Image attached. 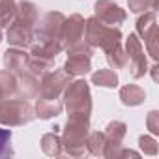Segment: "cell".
Returning a JSON list of instances; mask_svg holds the SVG:
<instances>
[{
    "label": "cell",
    "mask_w": 159,
    "mask_h": 159,
    "mask_svg": "<svg viewBox=\"0 0 159 159\" xmlns=\"http://www.w3.org/2000/svg\"><path fill=\"white\" fill-rule=\"evenodd\" d=\"M88 133H90V118L69 116L62 135V150H66L73 157H84L88 153L86 150Z\"/></svg>",
    "instance_id": "6da1fadb"
},
{
    "label": "cell",
    "mask_w": 159,
    "mask_h": 159,
    "mask_svg": "<svg viewBox=\"0 0 159 159\" xmlns=\"http://www.w3.org/2000/svg\"><path fill=\"white\" fill-rule=\"evenodd\" d=\"M83 38L90 47L103 49L105 54L122 45V32L116 26L103 25L96 17H90L84 21V36Z\"/></svg>",
    "instance_id": "7a4b0ae2"
},
{
    "label": "cell",
    "mask_w": 159,
    "mask_h": 159,
    "mask_svg": "<svg viewBox=\"0 0 159 159\" xmlns=\"http://www.w3.org/2000/svg\"><path fill=\"white\" fill-rule=\"evenodd\" d=\"M64 107L69 116H86L90 118L92 112V96L90 86L83 79L69 81L64 90Z\"/></svg>",
    "instance_id": "3957f363"
},
{
    "label": "cell",
    "mask_w": 159,
    "mask_h": 159,
    "mask_svg": "<svg viewBox=\"0 0 159 159\" xmlns=\"http://www.w3.org/2000/svg\"><path fill=\"white\" fill-rule=\"evenodd\" d=\"M34 109L25 98H13V99H2L0 101V124L10 125V127H19L34 118Z\"/></svg>",
    "instance_id": "277c9868"
},
{
    "label": "cell",
    "mask_w": 159,
    "mask_h": 159,
    "mask_svg": "<svg viewBox=\"0 0 159 159\" xmlns=\"http://www.w3.org/2000/svg\"><path fill=\"white\" fill-rule=\"evenodd\" d=\"M67 51V60L64 64V71L69 73L71 77L75 75H86L92 69V54L94 47H90L86 41H79L71 45Z\"/></svg>",
    "instance_id": "5b68a950"
},
{
    "label": "cell",
    "mask_w": 159,
    "mask_h": 159,
    "mask_svg": "<svg viewBox=\"0 0 159 159\" xmlns=\"http://www.w3.org/2000/svg\"><path fill=\"white\" fill-rule=\"evenodd\" d=\"M71 81V75L62 69H51L39 79V98L45 99H60L66 86Z\"/></svg>",
    "instance_id": "8992f818"
},
{
    "label": "cell",
    "mask_w": 159,
    "mask_h": 159,
    "mask_svg": "<svg viewBox=\"0 0 159 159\" xmlns=\"http://www.w3.org/2000/svg\"><path fill=\"white\" fill-rule=\"evenodd\" d=\"M125 56H127V64H129V73L133 79H140L148 73V62L144 56V49L140 39L137 38V34H129L125 39Z\"/></svg>",
    "instance_id": "52a82bcc"
},
{
    "label": "cell",
    "mask_w": 159,
    "mask_h": 159,
    "mask_svg": "<svg viewBox=\"0 0 159 159\" xmlns=\"http://www.w3.org/2000/svg\"><path fill=\"white\" fill-rule=\"evenodd\" d=\"M83 36H84V17L83 15L73 13V15L64 19L62 28H60V36H58L62 49H69L71 45L83 41Z\"/></svg>",
    "instance_id": "ba28073f"
},
{
    "label": "cell",
    "mask_w": 159,
    "mask_h": 159,
    "mask_svg": "<svg viewBox=\"0 0 159 159\" xmlns=\"http://www.w3.org/2000/svg\"><path fill=\"white\" fill-rule=\"evenodd\" d=\"M137 32L139 36L146 41L148 52L153 60H157V15L155 11H146L142 17H139L137 21Z\"/></svg>",
    "instance_id": "9c48e42d"
},
{
    "label": "cell",
    "mask_w": 159,
    "mask_h": 159,
    "mask_svg": "<svg viewBox=\"0 0 159 159\" xmlns=\"http://www.w3.org/2000/svg\"><path fill=\"white\" fill-rule=\"evenodd\" d=\"M94 13H96V19L101 21L103 25H109V26H120L125 23V11L114 4L112 0H98L94 4Z\"/></svg>",
    "instance_id": "30bf717a"
},
{
    "label": "cell",
    "mask_w": 159,
    "mask_h": 159,
    "mask_svg": "<svg viewBox=\"0 0 159 159\" xmlns=\"http://www.w3.org/2000/svg\"><path fill=\"white\" fill-rule=\"evenodd\" d=\"M62 45L58 39L54 38H41V36H34L32 45H30V56L38 58V60H45V62H52L60 52H62Z\"/></svg>",
    "instance_id": "8fae6325"
},
{
    "label": "cell",
    "mask_w": 159,
    "mask_h": 159,
    "mask_svg": "<svg viewBox=\"0 0 159 159\" xmlns=\"http://www.w3.org/2000/svg\"><path fill=\"white\" fill-rule=\"evenodd\" d=\"M64 19H66V15H64V13H60V11H49V13H45V15L39 19V23H36V25H38V28H36L34 36H41V38H54V39H58Z\"/></svg>",
    "instance_id": "7c38bea8"
},
{
    "label": "cell",
    "mask_w": 159,
    "mask_h": 159,
    "mask_svg": "<svg viewBox=\"0 0 159 159\" xmlns=\"http://www.w3.org/2000/svg\"><path fill=\"white\" fill-rule=\"evenodd\" d=\"M125 133H127V125H125L124 122H118V120L111 122V124L105 127V131H103L105 140H107V144H105V153H103L105 157H112V153H114L118 148H122V142H124Z\"/></svg>",
    "instance_id": "4fadbf2b"
},
{
    "label": "cell",
    "mask_w": 159,
    "mask_h": 159,
    "mask_svg": "<svg viewBox=\"0 0 159 159\" xmlns=\"http://www.w3.org/2000/svg\"><path fill=\"white\" fill-rule=\"evenodd\" d=\"M32 39H34V30L30 26L11 21V25L8 26V32H6V41L10 45H13L17 49H26L32 45Z\"/></svg>",
    "instance_id": "5bb4252c"
},
{
    "label": "cell",
    "mask_w": 159,
    "mask_h": 159,
    "mask_svg": "<svg viewBox=\"0 0 159 159\" xmlns=\"http://www.w3.org/2000/svg\"><path fill=\"white\" fill-rule=\"evenodd\" d=\"M28 60H30V54L25 52V49H8L4 52V66L8 71H11L13 75L26 69L28 67Z\"/></svg>",
    "instance_id": "9a60e30c"
},
{
    "label": "cell",
    "mask_w": 159,
    "mask_h": 159,
    "mask_svg": "<svg viewBox=\"0 0 159 159\" xmlns=\"http://www.w3.org/2000/svg\"><path fill=\"white\" fill-rule=\"evenodd\" d=\"M62 109H64V105L60 103V99H45V98H39L36 101L34 112L41 120H49L52 116H58L62 112Z\"/></svg>",
    "instance_id": "2e32d148"
},
{
    "label": "cell",
    "mask_w": 159,
    "mask_h": 159,
    "mask_svg": "<svg viewBox=\"0 0 159 159\" xmlns=\"http://www.w3.org/2000/svg\"><path fill=\"white\" fill-rule=\"evenodd\" d=\"M13 21L32 28L38 23V8H36V4H32V2H19Z\"/></svg>",
    "instance_id": "e0dca14e"
},
{
    "label": "cell",
    "mask_w": 159,
    "mask_h": 159,
    "mask_svg": "<svg viewBox=\"0 0 159 159\" xmlns=\"http://www.w3.org/2000/svg\"><path fill=\"white\" fill-rule=\"evenodd\" d=\"M120 99H122V103L127 105V107H137V105L144 103L146 94H144V90H142L140 86H137V84H125V86L120 90Z\"/></svg>",
    "instance_id": "ac0fdd59"
},
{
    "label": "cell",
    "mask_w": 159,
    "mask_h": 159,
    "mask_svg": "<svg viewBox=\"0 0 159 159\" xmlns=\"http://www.w3.org/2000/svg\"><path fill=\"white\" fill-rule=\"evenodd\" d=\"M41 150L49 157H60L62 155V139L56 133V127L52 133H45L41 137Z\"/></svg>",
    "instance_id": "d6986e66"
},
{
    "label": "cell",
    "mask_w": 159,
    "mask_h": 159,
    "mask_svg": "<svg viewBox=\"0 0 159 159\" xmlns=\"http://www.w3.org/2000/svg\"><path fill=\"white\" fill-rule=\"evenodd\" d=\"M17 90H19L17 77L11 71L2 69V71H0V101L10 98V96H13V94H17Z\"/></svg>",
    "instance_id": "ffe728a7"
},
{
    "label": "cell",
    "mask_w": 159,
    "mask_h": 159,
    "mask_svg": "<svg viewBox=\"0 0 159 159\" xmlns=\"http://www.w3.org/2000/svg\"><path fill=\"white\" fill-rule=\"evenodd\" d=\"M92 83L103 88H116L118 86V75L112 69H99L92 75Z\"/></svg>",
    "instance_id": "44dd1931"
},
{
    "label": "cell",
    "mask_w": 159,
    "mask_h": 159,
    "mask_svg": "<svg viewBox=\"0 0 159 159\" xmlns=\"http://www.w3.org/2000/svg\"><path fill=\"white\" fill-rule=\"evenodd\" d=\"M105 135L99 133V131H94V133H88V139H86V150L88 153L92 155H103L105 153Z\"/></svg>",
    "instance_id": "7402d4cb"
},
{
    "label": "cell",
    "mask_w": 159,
    "mask_h": 159,
    "mask_svg": "<svg viewBox=\"0 0 159 159\" xmlns=\"http://www.w3.org/2000/svg\"><path fill=\"white\" fill-rule=\"evenodd\" d=\"M17 11L15 0H0V28L10 26Z\"/></svg>",
    "instance_id": "603a6c76"
},
{
    "label": "cell",
    "mask_w": 159,
    "mask_h": 159,
    "mask_svg": "<svg viewBox=\"0 0 159 159\" xmlns=\"http://www.w3.org/2000/svg\"><path fill=\"white\" fill-rule=\"evenodd\" d=\"M107 62L112 69H124L127 66V56H125V51L122 49V45L116 47L114 51L107 52Z\"/></svg>",
    "instance_id": "cb8c5ba5"
},
{
    "label": "cell",
    "mask_w": 159,
    "mask_h": 159,
    "mask_svg": "<svg viewBox=\"0 0 159 159\" xmlns=\"http://www.w3.org/2000/svg\"><path fill=\"white\" fill-rule=\"evenodd\" d=\"M159 0H127V6L133 13H146V11H155Z\"/></svg>",
    "instance_id": "d4e9b609"
},
{
    "label": "cell",
    "mask_w": 159,
    "mask_h": 159,
    "mask_svg": "<svg viewBox=\"0 0 159 159\" xmlns=\"http://www.w3.org/2000/svg\"><path fill=\"white\" fill-rule=\"evenodd\" d=\"M11 129L0 127V157H11L15 152L11 148Z\"/></svg>",
    "instance_id": "484cf974"
},
{
    "label": "cell",
    "mask_w": 159,
    "mask_h": 159,
    "mask_svg": "<svg viewBox=\"0 0 159 159\" xmlns=\"http://www.w3.org/2000/svg\"><path fill=\"white\" fill-rule=\"evenodd\" d=\"M139 146L146 155H155L157 153V140L153 137H150V135H142L139 139Z\"/></svg>",
    "instance_id": "4316f807"
},
{
    "label": "cell",
    "mask_w": 159,
    "mask_h": 159,
    "mask_svg": "<svg viewBox=\"0 0 159 159\" xmlns=\"http://www.w3.org/2000/svg\"><path fill=\"white\" fill-rule=\"evenodd\" d=\"M146 125H148V129H150L152 135H159V112H157V111L148 112Z\"/></svg>",
    "instance_id": "83f0119b"
},
{
    "label": "cell",
    "mask_w": 159,
    "mask_h": 159,
    "mask_svg": "<svg viewBox=\"0 0 159 159\" xmlns=\"http://www.w3.org/2000/svg\"><path fill=\"white\" fill-rule=\"evenodd\" d=\"M112 157H139V153L133 152V150H122V148H118L112 153Z\"/></svg>",
    "instance_id": "f1b7e54d"
},
{
    "label": "cell",
    "mask_w": 159,
    "mask_h": 159,
    "mask_svg": "<svg viewBox=\"0 0 159 159\" xmlns=\"http://www.w3.org/2000/svg\"><path fill=\"white\" fill-rule=\"evenodd\" d=\"M157 66H152V77H153V81H157Z\"/></svg>",
    "instance_id": "f546056e"
},
{
    "label": "cell",
    "mask_w": 159,
    "mask_h": 159,
    "mask_svg": "<svg viewBox=\"0 0 159 159\" xmlns=\"http://www.w3.org/2000/svg\"><path fill=\"white\" fill-rule=\"evenodd\" d=\"M0 41H2V30H0Z\"/></svg>",
    "instance_id": "4dcf8cb0"
}]
</instances>
